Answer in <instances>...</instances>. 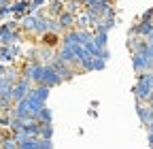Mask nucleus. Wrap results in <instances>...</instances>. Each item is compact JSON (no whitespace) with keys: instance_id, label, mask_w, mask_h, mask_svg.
<instances>
[{"instance_id":"f257e3e1","label":"nucleus","mask_w":153,"mask_h":149,"mask_svg":"<svg viewBox=\"0 0 153 149\" xmlns=\"http://www.w3.org/2000/svg\"><path fill=\"white\" fill-rule=\"evenodd\" d=\"M22 36H24L22 30H9L7 24L0 26V45H7V47L19 45V43H22Z\"/></svg>"},{"instance_id":"f03ea898","label":"nucleus","mask_w":153,"mask_h":149,"mask_svg":"<svg viewBox=\"0 0 153 149\" xmlns=\"http://www.w3.org/2000/svg\"><path fill=\"white\" fill-rule=\"evenodd\" d=\"M19 58V47L17 45H0V64H4V66H13L15 60Z\"/></svg>"},{"instance_id":"7ed1b4c3","label":"nucleus","mask_w":153,"mask_h":149,"mask_svg":"<svg viewBox=\"0 0 153 149\" xmlns=\"http://www.w3.org/2000/svg\"><path fill=\"white\" fill-rule=\"evenodd\" d=\"M28 98H30L36 107H45V102H47V98H49V87H47V85H34V87L30 89Z\"/></svg>"},{"instance_id":"20e7f679","label":"nucleus","mask_w":153,"mask_h":149,"mask_svg":"<svg viewBox=\"0 0 153 149\" xmlns=\"http://www.w3.org/2000/svg\"><path fill=\"white\" fill-rule=\"evenodd\" d=\"M60 83H62V77L57 74V70H55L53 66H45V72H43V81H41V85H47V87L51 89V87L60 85Z\"/></svg>"},{"instance_id":"39448f33","label":"nucleus","mask_w":153,"mask_h":149,"mask_svg":"<svg viewBox=\"0 0 153 149\" xmlns=\"http://www.w3.org/2000/svg\"><path fill=\"white\" fill-rule=\"evenodd\" d=\"M49 66H53L55 70H57V74H60V77H62V81H68V79H72L74 77V66H70V64H64L62 60H53Z\"/></svg>"},{"instance_id":"423d86ee","label":"nucleus","mask_w":153,"mask_h":149,"mask_svg":"<svg viewBox=\"0 0 153 149\" xmlns=\"http://www.w3.org/2000/svg\"><path fill=\"white\" fill-rule=\"evenodd\" d=\"M36 26H38V17L32 15V13L24 15L22 19H19V28H22L24 34H36Z\"/></svg>"},{"instance_id":"0eeeda50","label":"nucleus","mask_w":153,"mask_h":149,"mask_svg":"<svg viewBox=\"0 0 153 149\" xmlns=\"http://www.w3.org/2000/svg\"><path fill=\"white\" fill-rule=\"evenodd\" d=\"M136 113H138L143 126H147V124L153 121V109H151L147 102H138V100H136Z\"/></svg>"},{"instance_id":"6e6552de","label":"nucleus","mask_w":153,"mask_h":149,"mask_svg":"<svg viewBox=\"0 0 153 149\" xmlns=\"http://www.w3.org/2000/svg\"><path fill=\"white\" fill-rule=\"evenodd\" d=\"M57 19V26H60V30L62 32H68V30H72L74 28V15L72 13H68V11H64L60 17H55Z\"/></svg>"},{"instance_id":"1a4fd4ad","label":"nucleus","mask_w":153,"mask_h":149,"mask_svg":"<svg viewBox=\"0 0 153 149\" xmlns=\"http://www.w3.org/2000/svg\"><path fill=\"white\" fill-rule=\"evenodd\" d=\"M89 26H94V24H91V17L85 9H83V13L74 15V28L76 30H89Z\"/></svg>"},{"instance_id":"9d476101","label":"nucleus","mask_w":153,"mask_h":149,"mask_svg":"<svg viewBox=\"0 0 153 149\" xmlns=\"http://www.w3.org/2000/svg\"><path fill=\"white\" fill-rule=\"evenodd\" d=\"M13 15L17 17V19H22L24 15H28V9H30V2L28 0H13Z\"/></svg>"},{"instance_id":"9b49d317","label":"nucleus","mask_w":153,"mask_h":149,"mask_svg":"<svg viewBox=\"0 0 153 149\" xmlns=\"http://www.w3.org/2000/svg\"><path fill=\"white\" fill-rule=\"evenodd\" d=\"M62 39H60V36H57V32H47V34H43L41 36V45H45V47H55L57 43H60Z\"/></svg>"},{"instance_id":"f8f14e48","label":"nucleus","mask_w":153,"mask_h":149,"mask_svg":"<svg viewBox=\"0 0 153 149\" xmlns=\"http://www.w3.org/2000/svg\"><path fill=\"white\" fill-rule=\"evenodd\" d=\"M47 4H49V11H47L49 17H60L64 13V2H47Z\"/></svg>"},{"instance_id":"ddd939ff","label":"nucleus","mask_w":153,"mask_h":149,"mask_svg":"<svg viewBox=\"0 0 153 149\" xmlns=\"http://www.w3.org/2000/svg\"><path fill=\"white\" fill-rule=\"evenodd\" d=\"M36 121H41V124H51V121H53V115H51V109L43 107V109H41V113H38V117H36Z\"/></svg>"},{"instance_id":"4468645a","label":"nucleus","mask_w":153,"mask_h":149,"mask_svg":"<svg viewBox=\"0 0 153 149\" xmlns=\"http://www.w3.org/2000/svg\"><path fill=\"white\" fill-rule=\"evenodd\" d=\"M38 139H53V126L51 124H41V136Z\"/></svg>"},{"instance_id":"2eb2a0df","label":"nucleus","mask_w":153,"mask_h":149,"mask_svg":"<svg viewBox=\"0 0 153 149\" xmlns=\"http://www.w3.org/2000/svg\"><path fill=\"white\" fill-rule=\"evenodd\" d=\"M19 149H38V139L30 136V139L22 141V143H19Z\"/></svg>"},{"instance_id":"dca6fc26","label":"nucleus","mask_w":153,"mask_h":149,"mask_svg":"<svg viewBox=\"0 0 153 149\" xmlns=\"http://www.w3.org/2000/svg\"><path fill=\"white\" fill-rule=\"evenodd\" d=\"M0 149H19V143L13 139V134H9V136H4L2 147H0Z\"/></svg>"},{"instance_id":"f3484780","label":"nucleus","mask_w":153,"mask_h":149,"mask_svg":"<svg viewBox=\"0 0 153 149\" xmlns=\"http://www.w3.org/2000/svg\"><path fill=\"white\" fill-rule=\"evenodd\" d=\"M94 43L98 45L100 49H106V43H108V34H94Z\"/></svg>"},{"instance_id":"a211bd4d","label":"nucleus","mask_w":153,"mask_h":149,"mask_svg":"<svg viewBox=\"0 0 153 149\" xmlns=\"http://www.w3.org/2000/svg\"><path fill=\"white\" fill-rule=\"evenodd\" d=\"M45 4H47V0H30V9H28V13H32V15H34L38 9H43Z\"/></svg>"},{"instance_id":"6ab92c4d","label":"nucleus","mask_w":153,"mask_h":149,"mask_svg":"<svg viewBox=\"0 0 153 149\" xmlns=\"http://www.w3.org/2000/svg\"><path fill=\"white\" fill-rule=\"evenodd\" d=\"M38 147H41V149H53V141H49V139H38Z\"/></svg>"},{"instance_id":"aec40b11","label":"nucleus","mask_w":153,"mask_h":149,"mask_svg":"<svg viewBox=\"0 0 153 149\" xmlns=\"http://www.w3.org/2000/svg\"><path fill=\"white\" fill-rule=\"evenodd\" d=\"M104 66H106V62L102 58H94V70H104Z\"/></svg>"},{"instance_id":"412c9836","label":"nucleus","mask_w":153,"mask_h":149,"mask_svg":"<svg viewBox=\"0 0 153 149\" xmlns=\"http://www.w3.org/2000/svg\"><path fill=\"white\" fill-rule=\"evenodd\" d=\"M140 22H151V24H153V9H149V11L143 15V19H140Z\"/></svg>"},{"instance_id":"4be33fe9","label":"nucleus","mask_w":153,"mask_h":149,"mask_svg":"<svg viewBox=\"0 0 153 149\" xmlns=\"http://www.w3.org/2000/svg\"><path fill=\"white\" fill-rule=\"evenodd\" d=\"M145 41H147V43H149V45H153V32H151V34H149V36H147V39H145Z\"/></svg>"},{"instance_id":"5701e85b","label":"nucleus","mask_w":153,"mask_h":149,"mask_svg":"<svg viewBox=\"0 0 153 149\" xmlns=\"http://www.w3.org/2000/svg\"><path fill=\"white\" fill-rule=\"evenodd\" d=\"M0 4H2V7H7V4H13V0H0Z\"/></svg>"},{"instance_id":"b1692460","label":"nucleus","mask_w":153,"mask_h":149,"mask_svg":"<svg viewBox=\"0 0 153 149\" xmlns=\"http://www.w3.org/2000/svg\"><path fill=\"white\" fill-rule=\"evenodd\" d=\"M149 147H153V132H149Z\"/></svg>"},{"instance_id":"393cba45","label":"nucleus","mask_w":153,"mask_h":149,"mask_svg":"<svg viewBox=\"0 0 153 149\" xmlns=\"http://www.w3.org/2000/svg\"><path fill=\"white\" fill-rule=\"evenodd\" d=\"M147 132H153V121H151V124H147Z\"/></svg>"},{"instance_id":"a878e982","label":"nucleus","mask_w":153,"mask_h":149,"mask_svg":"<svg viewBox=\"0 0 153 149\" xmlns=\"http://www.w3.org/2000/svg\"><path fill=\"white\" fill-rule=\"evenodd\" d=\"M2 141H4V134H2V132H0V147H2Z\"/></svg>"},{"instance_id":"bb28decb","label":"nucleus","mask_w":153,"mask_h":149,"mask_svg":"<svg viewBox=\"0 0 153 149\" xmlns=\"http://www.w3.org/2000/svg\"><path fill=\"white\" fill-rule=\"evenodd\" d=\"M47 2H66V0H47Z\"/></svg>"},{"instance_id":"cd10ccee","label":"nucleus","mask_w":153,"mask_h":149,"mask_svg":"<svg viewBox=\"0 0 153 149\" xmlns=\"http://www.w3.org/2000/svg\"><path fill=\"white\" fill-rule=\"evenodd\" d=\"M0 113H2V109H0Z\"/></svg>"},{"instance_id":"c85d7f7f","label":"nucleus","mask_w":153,"mask_h":149,"mask_svg":"<svg viewBox=\"0 0 153 149\" xmlns=\"http://www.w3.org/2000/svg\"><path fill=\"white\" fill-rule=\"evenodd\" d=\"M38 149H41V147H38Z\"/></svg>"},{"instance_id":"c756f323","label":"nucleus","mask_w":153,"mask_h":149,"mask_svg":"<svg viewBox=\"0 0 153 149\" xmlns=\"http://www.w3.org/2000/svg\"><path fill=\"white\" fill-rule=\"evenodd\" d=\"M151 149H153V147H151Z\"/></svg>"}]
</instances>
